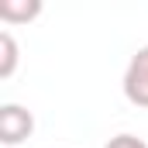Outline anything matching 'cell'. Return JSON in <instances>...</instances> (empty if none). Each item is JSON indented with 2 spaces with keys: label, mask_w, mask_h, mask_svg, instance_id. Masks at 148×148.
<instances>
[{
  "label": "cell",
  "mask_w": 148,
  "mask_h": 148,
  "mask_svg": "<svg viewBox=\"0 0 148 148\" xmlns=\"http://www.w3.org/2000/svg\"><path fill=\"white\" fill-rule=\"evenodd\" d=\"M35 131V117L21 103H3L0 107V141L3 145H21L24 138H31Z\"/></svg>",
  "instance_id": "7a4b0ae2"
},
{
  "label": "cell",
  "mask_w": 148,
  "mask_h": 148,
  "mask_svg": "<svg viewBox=\"0 0 148 148\" xmlns=\"http://www.w3.org/2000/svg\"><path fill=\"white\" fill-rule=\"evenodd\" d=\"M41 14V0H0V21L7 24H28Z\"/></svg>",
  "instance_id": "3957f363"
},
{
  "label": "cell",
  "mask_w": 148,
  "mask_h": 148,
  "mask_svg": "<svg viewBox=\"0 0 148 148\" xmlns=\"http://www.w3.org/2000/svg\"><path fill=\"white\" fill-rule=\"evenodd\" d=\"M124 97L134 107H148V45H141L124 69Z\"/></svg>",
  "instance_id": "6da1fadb"
},
{
  "label": "cell",
  "mask_w": 148,
  "mask_h": 148,
  "mask_svg": "<svg viewBox=\"0 0 148 148\" xmlns=\"http://www.w3.org/2000/svg\"><path fill=\"white\" fill-rule=\"evenodd\" d=\"M17 69V41L10 31H0V79H10Z\"/></svg>",
  "instance_id": "277c9868"
},
{
  "label": "cell",
  "mask_w": 148,
  "mask_h": 148,
  "mask_svg": "<svg viewBox=\"0 0 148 148\" xmlns=\"http://www.w3.org/2000/svg\"><path fill=\"white\" fill-rule=\"evenodd\" d=\"M103 148H148V145L138 138V134H114Z\"/></svg>",
  "instance_id": "5b68a950"
}]
</instances>
